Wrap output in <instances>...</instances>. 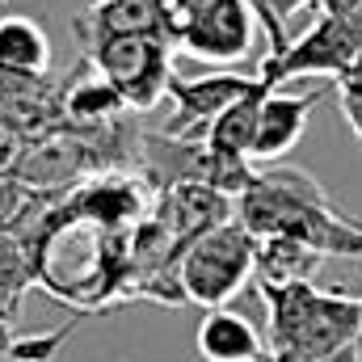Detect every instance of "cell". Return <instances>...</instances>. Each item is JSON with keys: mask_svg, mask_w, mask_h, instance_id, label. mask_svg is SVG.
<instances>
[{"mask_svg": "<svg viewBox=\"0 0 362 362\" xmlns=\"http://www.w3.org/2000/svg\"><path fill=\"white\" fill-rule=\"evenodd\" d=\"M0 72H25V76L51 72V38L34 17L21 13L0 17Z\"/></svg>", "mask_w": 362, "mask_h": 362, "instance_id": "cell-14", "label": "cell"}, {"mask_svg": "<svg viewBox=\"0 0 362 362\" xmlns=\"http://www.w3.org/2000/svg\"><path fill=\"white\" fill-rule=\"evenodd\" d=\"M198 358L202 362H266V341L257 333V325L232 308H215L198 320L194 333Z\"/></svg>", "mask_w": 362, "mask_h": 362, "instance_id": "cell-12", "label": "cell"}, {"mask_svg": "<svg viewBox=\"0 0 362 362\" xmlns=\"http://www.w3.org/2000/svg\"><path fill=\"white\" fill-rule=\"evenodd\" d=\"M270 85L262 81L253 93H245L236 105H228L211 131H206V144L211 152H219L223 160H240V165H253V148H257V118H262V101H266Z\"/></svg>", "mask_w": 362, "mask_h": 362, "instance_id": "cell-13", "label": "cell"}, {"mask_svg": "<svg viewBox=\"0 0 362 362\" xmlns=\"http://www.w3.org/2000/svg\"><path fill=\"white\" fill-rule=\"evenodd\" d=\"M34 194H38V189L21 185L13 173H0V232L17 228V219L25 215V206L34 202Z\"/></svg>", "mask_w": 362, "mask_h": 362, "instance_id": "cell-19", "label": "cell"}, {"mask_svg": "<svg viewBox=\"0 0 362 362\" xmlns=\"http://www.w3.org/2000/svg\"><path fill=\"white\" fill-rule=\"evenodd\" d=\"M262 85L257 72H240V68H215L206 76H173L169 97H173V118L160 127L165 135L177 139H206L211 122L236 105L245 93H253Z\"/></svg>", "mask_w": 362, "mask_h": 362, "instance_id": "cell-7", "label": "cell"}, {"mask_svg": "<svg viewBox=\"0 0 362 362\" xmlns=\"http://www.w3.org/2000/svg\"><path fill=\"white\" fill-rule=\"evenodd\" d=\"M262 299L270 312V350L329 362L346 354L362 333V295L320 291L316 282L266 286Z\"/></svg>", "mask_w": 362, "mask_h": 362, "instance_id": "cell-2", "label": "cell"}, {"mask_svg": "<svg viewBox=\"0 0 362 362\" xmlns=\"http://www.w3.org/2000/svg\"><path fill=\"white\" fill-rule=\"evenodd\" d=\"M68 81H55L51 72L42 76H25V72H0V118L21 135V139H38L55 127H64V93Z\"/></svg>", "mask_w": 362, "mask_h": 362, "instance_id": "cell-9", "label": "cell"}, {"mask_svg": "<svg viewBox=\"0 0 362 362\" xmlns=\"http://www.w3.org/2000/svg\"><path fill=\"white\" fill-rule=\"evenodd\" d=\"M320 253L291 240V236H262L257 240V282L286 286V282H312L320 270Z\"/></svg>", "mask_w": 362, "mask_h": 362, "instance_id": "cell-16", "label": "cell"}, {"mask_svg": "<svg viewBox=\"0 0 362 362\" xmlns=\"http://www.w3.org/2000/svg\"><path fill=\"white\" fill-rule=\"evenodd\" d=\"M257 30H262V21L249 0H211L181 21L177 47L198 64L236 68L240 59H249Z\"/></svg>", "mask_w": 362, "mask_h": 362, "instance_id": "cell-6", "label": "cell"}, {"mask_svg": "<svg viewBox=\"0 0 362 362\" xmlns=\"http://www.w3.org/2000/svg\"><path fill=\"white\" fill-rule=\"evenodd\" d=\"M13 325H17V320H13V316L0 308V358H13V346H17V337H13Z\"/></svg>", "mask_w": 362, "mask_h": 362, "instance_id": "cell-22", "label": "cell"}, {"mask_svg": "<svg viewBox=\"0 0 362 362\" xmlns=\"http://www.w3.org/2000/svg\"><path fill=\"white\" fill-rule=\"evenodd\" d=\"M253 274H257V236L240 219L198 236L177 257V286L185 303H198L206 312L228 308V299H236Z\"/></svg>", "mask_w": 362, "mask_h": 362, "instance_id": "cell-3", "label": "cell"}, {"mask_svg": "<svg viewBox=\"0 0 362 362\" xmlns=\"http://www.w3.org/2000/svg\"><path fill=\"white\" fill-rule=\"evenodd\" d=\"M236 219L257 240L291 236L320 257H362V219L346 215L325 185L291 165H262L236 198Z\"/></svg>", "mask_w": 362, "mask_h": 362, "instance_id": "cell-1", "label": "cell"}, {"mask_svg": "<svg viewBox=\"0 0 362 362\" xmlns=\"http://www.w3.org/2000/svg\"><path fill=\"white\" fill-rule=\"evenodd\" d=\"M30 286H42L38 257H34L30 240L17 236V232H0V308L13 320L21 316V299H25Z\"/></svg>", "mask_w": 362, "mask_h": 362, "instance_id": "cell-17", "label": "cell"}, {"mask_svg": "<svg viewBox=\"0 0 362 362\" xmlns=\"http://www.w3.org/2000/svg\"><path fill=\"white\" fill-rule=\"evenodd\" d=\"M152 215L169 228V236L177 240V249H189L198 236L215 232L219 223H232L236 198H228L223 189L202 185V181H177V185H169V189L156 194Z\"/></svg>", "mask_w": 362, "mask_h": 362, "instance_id": "cell-8", "label": "cell"}, {"mask_svg": "<svg viewBox=\"0 0 362 362\" xmlns=\"http://www.w3.org/2000/svg\"><path fill=\"white\" fill-rule=\"evenodd\" d=\"M127 110L122 93L114 89L105 76H72L68 93H64V122L68 127H105V122H118Z\"/></svg>", "mask_w": 362, "mask_h": 362, "instance_id": "cell-15", "label": "cell"}, {"mask_svg": "<svg viewBox=\"0 0 362 362\" xmlns=\"http://www.w3.org/2000/svg\"><path fill=\"white\" fill-rule=\"evenodd\" d=\"M354 362H362V333H358V341H354Z\"/></svg>", "mask_w": 362, "mask_h": 362, "instance_id": "cell-23", "label": "cell"}, {"mask_svg": "<svg viewBox=\"0 0 362 362\" xmlns=\"http://www.w3.org/2000/svg\"><path fill=\"white\" fill-rule=\"evenodd\" d=\"M72 30L76 42L110 38V34H156L177 47L181 17L169 0H105V4H89V13L72 21Z\"/></svg>", "mask_w": 362, "mask_h": 362, "instance_id": "cell-10", "label": "cell"}, {"mask_svg": "<svg viewBox=\"0 0 362 362\" xmlns=\"http://www.w3.org/2000/svg\"><path fill=\"white\" fill-rule=\"evenodd\" d=\"M21 148H25V139L0 118V173H13L17 169V160H21Z\"/></svg>", "mask_w": 362, "mask_h": 362, "instance_id": "cell-21", "label": "cell"}, {"mask_svg": "<svg viewBox=\"0 0 362 362\" xmlns=\"http://www.w3.org/2000/svg\"><path fill=\"white\" fill-rule=\"evenodd\" d=\"M253 4V13H257V21H262V30H266V38H270V51L266 55H282L295 38L286 34V21L299 13V8H308V4H316V0H249Z\"/></svg>", "mask_w": 362, "mask_h": 362, "instance_id": "cell-18", "label": "cell"}, {"mask_svg": "<svg viewBox=\"0 0 362 362\" xmlns=\"http://www.w3.org/2000/svg\"><path fill=\"white\" fill-rule=\"evenodd\" d=\"M362 55V8L358 13H320L316 25L295 38L282 55H266L257 64V76L282 89L286 81H299V76H333L341 81Z\"/></svg>", "mask_w": 362, "mask_h": 362, "instance_id": "cell-5", "label": "cell"}, {"mask_svg": "<svg viewBox=\"0 0 362 362\" xmlns=\"http://www.w3.org/2000/svg\"><path fill=\"white\" fill-rule=\"evenodd\" d=\"M337 97H341V114H346L354 139L362 144V55H358V64L337 81Z\"/></svg>", "mask_w": 362, "mask_h": 362, "instance_id": "cell-20", "label": "cell"}, {"mask_svg": "<svg viewBox=\"0 0 362 362\" xmlns=\"http://www.w3.org/2000/svg\"><path fill=\"white\" fill-rule=\"evenodd\" d=\"M81 55L97 76L122 93L127 110H152L173 85V42L156 34H110L81 42Z\"/></svg>", "mask_w": 362, "mask_h": 362, "instance_id": "cell-4", "label": "cell"}, {"mask_svg": "<svg viewBox=\"0 0 362 362\" xmlns=\"http://www.w3.org/2000/svg\"><path fill=\"white\" fill-rule=\"evenodd\" d=\"M316 93H282L270 89L262 101V118H257V148H253V165H278L295 152V144L308 131V118L316 110Z\"/></svg>", "mask_w": 362, "mask_h": 362, "instance_id": "cell-11", "label": "cell"}]
</instances>
